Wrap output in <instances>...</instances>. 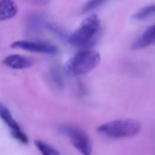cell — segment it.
Returning <instances> with one entry per match:
<instances>
[{"mask_svg": "<svg viewBox=\"0 0 155 155\" xmlns=\"http://www.w3.org/2000/svg\"><path fill=\"white\" fill-rule=\"evenodd\" d=\"M101 29V19L96 14L87 17L73 33H71L68 41L70 45L77 48L88 47L94 42Z\"/></svg>", "mask_w": 155, "mask_h": 155, "instance_id": "1", "label": "cell"}, {"mask_svg": "<svg viewBox=\"0 0 155 155\" xmlns=\"http://www.w3.org/2000/svg\"><path fill=\"white\" fill-rule=\"evenodd\" d=\"M141 130V124L134 119H120L101 125L98 131L109 138L124 139L136 136Z\"/></svg>", "mask_w": 155, "mask_h": 155, "instance_id": "2", "label": "cell"}, {"mask_svg": "<svg viewBox=\"0 0 155 155\" xmlns=\"http://www.w3.org/2000/svg\"><path fill=\"white\" fill-rule=\"evenodd\" d=\"M101 62V55L92 49H85L75 55L68 63V71L75 76L84 75L94 69Z\"/></svg>", "mask_w": 155, "mask_h": 155, "instance_id": "3", "label": "cell"}, {"mask_svg": "<svg viewBox=\"0 0 155 155\" xmlns=\"http://www.w3.org/2000/svg\"><path fill=\"white\" fill-rule=\"evenodd\" d=\"M63 132H65L68 138L72 145L83 155H91L92 146L87 133L76 126L64 125L61 127Z\"/></svg>", "mask_w": 155, "mask_h": 155, "instance_id": "4", "label": "cell"}, {"mask_svg": "<svg viewBox=\"0 0 155 155\" xmlns=\"http://www.w3.org/2000/svg\"><path fill=\"white\" fill-rule=\"evenodd\" d=\"M11 48L44 54H56L58 52V48L52 44L33 40H18L11 44Z\"/></svg>", "mask_w": 155, "mask_h": 155, "instance_id": "5", "label": "cell"}, {"mask_svg": "<svg viewBox=\"0 0 155 155\" xmlns=\"http://www.w3.org/2000/svg\"><path fill=\"white\" fill-rule=\"evenodd\" d=\"M0 118H1L4 120V122L9 127V129L11 130V134L16 140H18V141H20L23 144L28 143V139L27 135L22 130V129L20 128L18 123L14 120L9 110L5 105H3L1 103H0Z\"/></svg>", "mask_w": 155, "mask_h": 155, "instance_id": "6", "label": "cell"}, {"mask_svg": "<svg viewBox=\"0 0 155 155\" xmlns=\"http://www.w3.org/2000/svg\"><path fill=\"white\" fill-rule=\"evenodd\" d=\"M155 45V24L148 28L142 35L132 44V49L140 50Z\"/></svg>", "mask_w": 155, "mask_h": 155, "instance_id": "7", "label": "cell"}, {"mask_svg": "<svg viewBox=\"0 0 155 155\" xmlns=\"http://www.w3.org/2000/svg\"><path fill=\"white\" fill-rule=\"evenodd\" d=\"M44 15L40 13L29 14L27 18V29L30 34H37L41 31L42 28H46L47 25Z\"/></svg>", "mask_w": 155, "mask_h": 155, "instance_id": "8", "label": "cell"}, {"mask_svg": "<svg viewBox=\"0 0 155 155\" xmlns=\"http://www.w3.org/2000/svg\"><path fill=\"white\" fill-rule=\"evenodd\" d=\"M3 64L13 69H24L29 68L32 65V61L20 55H10L3 60Z\"/></svg>", "mask_w": 155, "mask_h": 155, "instance_id": "9", "label": "cell"}, {"mask_svg": "<svg viewBox=\"0 0 155 155\" xmlns=\"http://www.w3.org/2000/svg\"><path fill=\"white\" fill-rule=\"evenodd\" d=\"M18 6L14 0H0V21H6L18 14Z\"/></svg>", "mask_w": 155, "mask_h": 155, "instance_id": "10", "label": "cell"}, {"mask_svg": "<svg viewBox=\"0 0 155 155\" xmlns=\"http://www.w3.org/2000/svg\"><path fill=\"white\" fill-rule=\"evenodd\" d=\"M35 146L42 155H60V153L52 146L41 140H35Z\"/></svg>", "mask_w": 155, "mask_h": 155, "instance_id": "11", "label": "cell"}, {"mask_svg": "<svg viewBox=\"0 0 155 155\" xmlns=\"http://www.w3.org/2000/svg\"><path fill=\"white\" fill-rule=\"evenodd\" d=\"M152 16H155V5L147 6V7L143 8L140 11L135 13L133 15L132 18L135 20H143V19L152 17Z\"/></svg>", "mask_w": 155, "mask_h": 155, "instance_id": "12", "label": "cell"}, {"mask_svg": "<svg viewBox=\"0 0 155 155\" xmlns=\"http://www.w3.org/2000/svg\"><path fill=\"white\" fill-rule=\"evenodd\" d=\"M107 0H89V1L83 6L82 8V12L83 13H88L91 12L100 6H101L103 3H105Z\"/></svg>", "mask_w": 155, "mask_h": 155, "instance_id": "13", "label": "cell"}, {"mask_svg": "<svg viewBox=\"0 0 155 155\" xmlns=\"http://www.w3.org/2000/svg\"><path fill=\"white\" fill-rule=\"evenodd\" d=\"M51 76H52V80H53V81H54L58 87H61V85H62V78H61L60 73H59L57 69H54V70L52 71Z\"/></svg>", "mask_w": 155, "mask_h": 155, "instance_id": "14", "label": "cell"}, {"mask_svg": "<svg viewBox=\"0 0 155 155\" xmlns=\"http://www.w3.org/2000/svg\"><path fill=\"white\" fill-rule=\"evenodd\" d=\"M26 1L29 4H32L34 6L38 7H45L50 3L51 0H26Z\"/></svg>", "mask_w": 155, "mask_h": 155, "instance_id": "15", "label": "cell"}]
</instances>
